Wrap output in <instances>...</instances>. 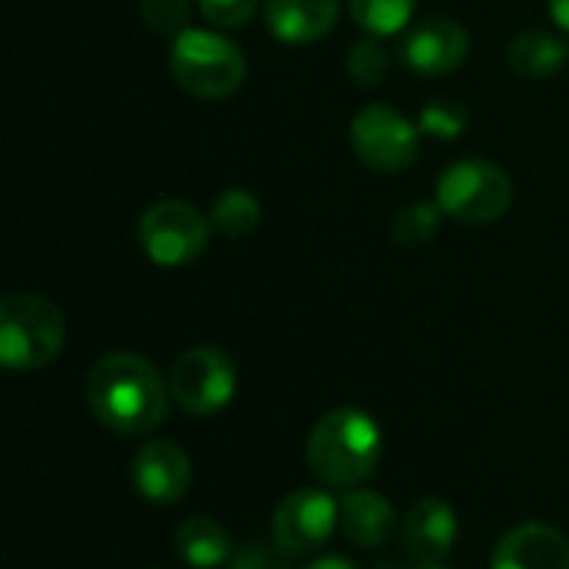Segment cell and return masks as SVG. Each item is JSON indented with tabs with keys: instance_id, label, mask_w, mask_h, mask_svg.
Here are the masks:
<instances>
[{
	"instance_id": "cell-1",
	"label": "cell",
	"mask_w": 569,
	"mask_h": 569,
	"mask_svg": "<svg viewBox=\"0 0 569 569\" xmlns=\"http://www.w3.org/2000/svg\"><path fill=\"white\" fill-rule=\"evenodd\" d=\"M90 413L123 437H143L167 420L170 383L140 353H103L87 373Z\"/></svg>"
},
{
	"instance_id": "cell-2",
	"label": "cell",
	"mask_w": 569,
	"mask_h": 569,
	"mask_svg": "<svg viewBox=\"0 0 569 569\" xmlns=\"http://www.w3.org/2000/svg\"><path fill=\"white\" fill-rule=\"evenodd\" d=\"M380 427L367 410L340 407L317 420L307 440V463L327 487H360L380 463Z\"/></svg>"
},
{
	"instance_id": "cell-3",
	"label": "cell",
	"mask_w": 569,
	"mask_h": 569,
	"mask_svg": "<svg viewBox=\"0 0 569 569\" xmlns=\"http://www.w3.org/2000/svg\"><path fill=\"white\" fill-rule=\"evenodd\" d=\"M67 340V323L57 303L40 293H7L0 300V363L13 373L50 367Z\"/></svg>"
},
{
	"instance_id": "cell-4",
	"label": "cell",
	"mask_w": 569,
	"mask_h": 569,
	"mask_svg": "<svg viewBox=\"0 0 569 569\" xmlns=\"http://www.w3.org/2000/svg\"><path fill=\"white\" fill-rule=\"evenodd\" d=\"M170 73L180 90H187L200 100H223L243 87L247 57L223 33L187 27L180 37H173Z\"/></svg>"
},
{
	"instance_id": "cell-5",
	"label": "cell",
	"mask_w": 569,
	"mask_h": 569,
	"mask_svg": "<svg viewBox=\"0 0 569 569\" xmlns=\"http://www.w3.org/2000/svg\"><path fill=\"white\" fill-rule=\"evenodd\" d=\"M437 203L447 217L460 223H493L513 203V183L507 170L483 157H467L450 163L437 180Z\"/></svg>"
},
{
	"instance_id": "cell-6",
	"label": "cell",
	"mask_w": 569,
	"mask_h": 569,
	"mask_svg": "<svg viewBox=\"0 0 569 569\" xmlns=\"http://www.w3.org/2000/svg\"><path fill=\"white\" fill-rule=\"evenodd\" d=\"M210 217L187 200H157L143 210L137 223L147 260L167 270L193 263L210 247Z\"/></svg>"
},
{
	"instance_id": "cell-7",
	"label": "cell",
	"mask_w": 569,
	"mask_h": 569,
	"mask_svg": "<svg viewBox=\"0 0 569 569\" xmlns=\"http://www.w3.org/2000/svg\"><path fill=\"white\" fill-rule=\"evenodd\" d=\"M350 147L363 167L377 173H400L420 157V127L390 103H370L350 123Z\"/></svg>"
},
{
	"instance_id": "cell-8",
	"label": "cell",
	"mask_w": 569,
	"mask_h": 569,
	"mask_svg": "<svg viewBox=\"0 0 569 569\" xmlns=\"http://www.w3.org/2000/svg\"><path fill=\"white\" fill-rule=\"evenodd\" d=\"M170 397L190 417H217L237 393V363L220 347H193L173 360Z\"/></svg>"
},
{
	"instance_id": "cell-9",
	"label": "cell",
	"mask_w": 569,
	"mask_h": 569,
	"mask_svg": "<svg viewBox=\"0 0 569 569\" xmlns=\"http://www.w3.org/2000/svg\"><path fill=\"white\" fill-rule=\"evenodd\" d=\"M340 523V503L317 487L293 490L273 513V543L287 557L317 553Z\"/></svg>"
},
{
	"instance_id": "cell-10",
	"label": "cell",
	"mask_w": 569,
	"mask_h": 569,
	"mask_svg": "<svg viewBox=\"0 0 569 569\" xmlns=\"http://www.w3.org/2000/svg\"><path fill=\"white\" fill-rule=\"evenodd\" d=\"M133 490L153 507H173L193 483V467L183 447L173 440H147L130 460Z\"/></svg>"
},
{
	"instance_id": "cell-11",
	"label": "cell",
	"mask_w": 569,
	"mask_h": 569,
	"mask_svg": "<svg viewBox=\"0 0 569 569\" xmlns=\"http://www.w3.org/2000/svg\"><path fill=\"white\" fill-rule=\"evenodd\" d=\"M470 53V37L457 20L430 17L417 23L403 40V63L423 77H447L463 67Z\"/></svg>"
},
{
	"instance_id": "cell-12",
	"label": "cell",
	"mask_w": 569,
	"mask_h": 569,
	"mask_svg": "<svg viewBox=\"0 0 569 569\" xmlns=\"http://www.w3.org/2000/svg\"><path fill=\"white\" fill-rule=\"evenodd\" d=\"M457 543V510L440 497H423L403 517V547L413 563H443Z\"/></svg>"
},
{
	"instance_id": "cell-13",
	"label": "cell",
	"mask_w": 569,
	"mask_h": 569,
	"mask_svg": "<svg viewBox=\"0 0 569 569\" xmlns=\"http://www.w3.org/2000/svg\"><path fill=\"white\" fill-rule=\"evenodd\" d=\"M490 569H569L567 537L547 523H523L500 537Z\"/></svg>"
},
{
	"instance_id": "cell-14",
	"label": "cell",
	"mask_w": 569,
	"mask_h": 569,
	"mask_svg": "<svg viewBox=\"0 0 569 569\" xmlns=\"http://www.w3.org/2000/svg\"><path fill=\"white\" fill-rule=\"evenodd\" d=\"M340 20V0H267V27L283 43H313Z\"/></svg>"
},
{
	"instance_id": "cell-15",
	"label": "cell",
	"mask_w": 569,
	"mask_h": 569,
	"mask_svg": "<svg viewBox=\"0 0 569 569\" xmlns=\"http://www.w3.org/2000/svg\"><path fill=\"white\" fill-rule=\"evenodd\" d=\"M340 527L360 550H380L397 533V513L380 493L350 487L340 500Z\"/></svg>"
},
{
	"instance_id": "cell-16",
	"label": "cell",
	"mask_w": 569,
	"mask_h": 569,
	"mask_svg": "<svg viewBox=\"0 0 569 569\" xmlns=\"http://www.w3.org/2000/svg\"><path fill=\"white\" fill-rule=\"evenodd\" d=\"M507 60L520 77L543 80V77H553L567 63L569 43L560 40V33L553 30H523L510 40Z\"/></svg>"
},
{
	"instance_id": "cell-17",
	"label": "cell",
	"mask_w": 569,
	"mask_h": 569,
	"mask_svg": "<svg viewBox=\"0 0 569 569\" xmlns=\"http://www.w3.org/2000/svg\"><path fill=\"white\" fill-rule=\"evenodd\" d=\"M177 557L190 569H220L230 560V533L213 517H190L173 537Z\"/></svg>"
},
{
	"instance_id": "cell-18",
	"label": "cell",
	"mask_w": 569,
	"mask_h": 569,
	"mask_svg": "<svg viewBox=\"0 0 569 569\" xmlns=\"http://www.w3.org/2000/svg\"><path fill=\"white\" fill-rule=\"evenodd\" d=\"M263 220V207L260 200L243 190V187H230L217 197L213 210H210V223L217 233H223L227 240H243L250 237Z\"/></svg>"
},
{
	"instance_id": "cell-19",
	"label": "cell",
	"mask_w": 569,
	"mask_h": 569,
	"mask_svg": "<svg viewBox=\"0 0 569 569\" xmlns=\"http://www.w3.org/2000/svg\"><path fill=\"white\" fill-rule=\"evenodd\" d=\"M350 17L373 37H393L410 27L417 0H347Z\"/></svg>"
},
{
	"instance_id": "cell-20",
	"label": "cell",
	"mask_w": 569,
	"mask_h": 569,
	"mask_svg": "<svg viewBox=\"0 0 569 569\" xmlns=\"http://www.w3.org/2000/svg\"><path fill=\"white\" fill-rule=\"evenodd\" d=\"M443 210L440 203H410L397 213L393 220V240L403 243V247H423L430 243L437 233H440V223H443Z\"/></svg>"
},
{
	"instance_id": "cell-21",
	"label": "cell",
	"mask_w": 569,
	"mask_h": 569,
	"mask_svg": "<svg viewBox=\"0 0 569 569\" xmlns=\"http://www.w3.org/2000/svg\"><path fill=\"white\" fill-rule=\"evenodd\" d=\"M420 133L437 137V140H457L467 127H470V110L463 103H447V100H433L423 107L420 113Z\"/></svg>"
},
{
	"instance_id": "cell-22",
	"label": "cell",
	"mask_w": 569,
	"mask_h": 569,
	"mask_svg": "<svg viewBox=\"0 0 569 569\" xmlns=\"http://www.w3.org/2000/svg\"><path fill=\"white\" fill-rule=\"evenodd\" d=\"M387 70H390V53H387L383 43H377V40L357 43V47L350 50V57H347V73H350L360 87H377V83H383Z\"/></svg>"
},
{
	"instance_id": "cell-23",
	"label": "cell",
	"mask_w": 569,
	"mask_h": 569,
	"mask_svg": "<svg viewBox=\"0 0 569 569\" xmlns=\"http://www.w3.org/2000/svg\"><path fill=\"white\" fill-rule=\"evenodd\" d=\"M140 17L153 33L180 37L190 27V0H140Z\"/></svg>"
},
{
	"instance_id": "cell-24",
	"label": "cell",
	"mask_w": 569,
	"mask_h": 569,
	"mask_svg": "<svg viewBox=\"0 0 569 569\" xmlns=\"http://www.w3.org/2000/svg\"><path fill=\"white\" fill-rule=\"evenodd\" d=\"M260 0H200V13L207 23L220 30H237L247 27L257 13Z\"/></svg>"
},
{
	"instance_id": "cell-25",
	"label": "cell",
	"mask_w": 569,
	"mask_h": 569,
	"mask_svg": "<svg viewBox=\"0 0 569 569\" xmlns=\"http://www.w3.org/2000/svg\"><path fill=\"white\" fill-rule=\"evenodd\" d=\"M283 550L277 547H263V543H247L233 560H230V569H287L283 563Z\"/></svg>"
},
{
	"instance_id": "cell-26",
	"label": "cell",
	"mask_w": 569,
	"mask_h": 569,
	"mask_svg": "<svg viewBox=\"0 0 569 569\" xmlns=\"http://www.w3.org/2000/svg\"><path fill=\"white\" fill-rule=\"evenodd\" d=\"M550 17L560 30L569 33V0H550Z\"/></svg>"
},
{
	"instance_id": "cell-27",
	"label": "cell",
	"mask_w": 569,
	"mask_h": 569,
	"mask_svg": "<svg viewBox=\"0 0 569 569\" xmlns=\"http://www.w3.org/2000/svg\"><path fill=\"white\" fill-rule=\"evenodd\" d=\"M303 569H357L350 560H343V557H323V560H313L310 567Z\"/></svg>"
},
{
	"instance_id": "cell-28",
	"label": "cell",
	"mask_w": 569,
	"mask_h": 569,
	"mask_svg": "<svg viewBox=\"0 0 569 569\" xmlns=\"http://www.w3.org/2000/svg\"><path fill=\"white\" fill-rule=\"evenodd\" d=\"M407 569H447L443 563H413V567H407Z\"/></svg>"
}]
</instances>
